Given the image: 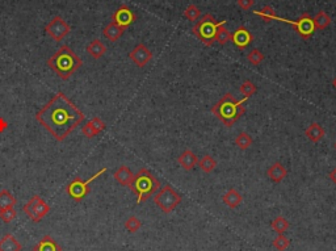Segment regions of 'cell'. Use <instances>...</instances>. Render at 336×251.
<instances>
[{
    "instance_id": "35",
    "label": "cell",
    "mask_w": 336,
    "mask_h": 251,
    "mask_svg": "<svg viewBox=\"0 0 336 251\" xmlns=\"http://www.w3.org/2000/svg\"><path fill=\"white\" fill-rule=\"evenodd\" d=\"M17 216V212L15 210L14 206H9V208H4V209H0V220L4 221L5 224H9L11 221H14Z\"/></svg>"
},
{
    "instance_id": "7",
    "label": "cell",
    "mask_w": 336,
    "mask_h": 251,
    "mask_svg": "<svg viewBox=\"0 0 336 251\" xmlns=\"http://www.w3.org/2000/svg\"><path fill=\"white\" fill-rule=\"evenodd\" d=\"M154 203L159 206V209L164 213H171L180 203H182V196L173 189L171 186H164L160 188L159 192L155 195Z\"/></svg>"
},
{
    "instance_id": "14",
    "label": "cell",
    "mask_w": 336,
    "mask_h": 251,
    "mask_svg": "<svg viewBox=\"0 0 336 251\" xmlns=\"http://www.w3.org/2000/svg\"><path fill=\"white\" fill-rule=\"evenodd\" d=\"M105 123L100 117H93L82 126V134L87 138H93L105 129Z\"/></svg>"
},
{
    "instance_id": "27",
    "label": "cell",
    "mask_w": 336,
    "mask_h": 251,
    "mask_svg": "<svg viewBox=\"0 0 336 251\" xmlns=\"http://www.w3.org/2000/svg\"><path fill=\"white\" fill-rule=\"evenodd\" d=\"M17 203L16 197L8 191V189H3L0 191V209H4V208H9V206H14L15 204Z\"/></svg>"
},
{
    "instance_id": "1",
    "label": "cell",
    "mask_w": 336,
    "mask_h": 251,
    "mask_svg": "<svg viewBox=\"0 0 336 251\" xmlns=\"http://www.w3.org/2000/svg\"><path fill=\"white\" fill-rule=\"evenodd\" d=\"M36 119L57 141H63L83 123L84 113L63 92H59L37 112Z\"/></svg>"
},
{
    "instance_id": "30",
    "label": "cell",
    "mask_w": 336,
    "mask_h": 251,
    "mask_svg": "<svg viewBox=\"0 0 336 251\" xmlns=\"http://www.w3.org/2000/svg\"><path fill=\"white\" fill-rule=\"evenodd\" d=\"M254 14L256 15V16H260L265 23L273 21V17L276 16V12H275V9H273L271 5H264L260 11H254Z\"/></svg>"
},
{
    "instance_id": "29",
    "label": "cell",
    "mask_w": 336,
    "mask_h": 251,
    "mask_svg": "<svg viewBox=\"0 0 336 251\" xmlns=\"http://www.w3.org/2000/svg\"><path fill=\"white\" fill-rule=\"evenodd\" d=\"M271 226H272V229L276 232L277 234H284L289 229V221L285 219V217H281V216H278V217H276V219L273 220L272 224H271Z\"/></svg>"
},
{
    "instance_id": "19",
    "label": "cell",
    "mask_w": 336,
    "mask_h": 251,
    "mask_svg": "<svg viewBox=\"0 0 336 251\" xmlns=\"http://www.w3.org/2000/svg\"><path fill=\"white\" fill-rule=\"evenodd\" d=\"M267 175H268V178L271 179L272 182L280 183L286 178L288 171H286L285 167H284L280 162H276V163H273V165L269 167L268 171H267Z\"/></svg>"
},
{
    "instance_id": "33",
    "label": "cell",
    "mask_w": 336,
    "mask_h": 251,
    "mask_svg": "<svg viewBox=\"0 0 336 251\" xmlns=\"http://www.w3.org/2000/svg\"><path fill=\"white\" fill-rule=\"evenodd\" d=\"M239 91H241L242 95L244 96L245 99L248 100L251 96L255 95V92H256V87H255V84L251 82V80H244L243 84L239 87Z\"/></svg>"
},
{
    "instance_id": "39",
    "label": "cell",
    "mask_w": 336,
    "mask_h": 251,
    "mask_svg": "<svg viewBox=\"0 0 336 251\" xmlns=\"http://www.w3.org/2000/svg\"><path fill=\"white\" fill-rule=\"evenodd\" d=\"M328 178L331 179V182L334 183V184H335V186H336V167L334 170H332L331 173H328Z\"/></svg>"
},
{
    "instance_id": "32",
    "label": "cell",
    "mask_w": 336,
    "mask_h": 251,
    "mask_svg": "<svg viewBox=\"0 0 336 251\" xmlns=\"http://www.w3.org/2000/svg\"><path fill=\"white\" fill-rule=\"evenodd\" d=\"M141 220L138 219V217H136V216H130V217L125 221V228H126L127 232H130V233H137V232L141 229Z\"/></svg>"
},
{
    "instance_id": "36",
    "label": "cell",
    "mask_w": 336,
    "mask_h": 251,
    "mask_svg": "<svg viewBox=\"0 0 336 251\" xmlns=\"http://www.w3.org/2000/svg\"><path fill=\"white\" fill-rule=\"evenodd\" d=\"M289 246H290V242H289V239L284 234H278L277 237L273 239V247L276 250L285 251Z\"/></svg>"
},
{
    "instance_id": "40",
    "label": "cell",
    "mask_w": 336,
    "mask_h": 251,
    "mask_svg": "<svg viewBox=\"0 0 336 251\" xmlns=\"http://www.w3.org/2000/svg\"><path fill=\"white\" fill-rule=\"evenodd\" d=\"M332 84H334V87H335V88H336V78L334 79V82H332Z\"/></svg>"
},
{
    "instance_id": "18",
    "label": "cell",
    "mask_w": 336,
    "mask_h": 251,
    "mask_svg": "<svg viewBox=\"0 0 336 251\" xmlns=\"http://www.w3.org/2000/svg\"><path fill=\"white\" fill-rule=\"evenodd\" d=\"M33 251H62V247L54 238L50 235H45L36 246L33 247Z\"/></svg>"
},
{
    "instance_id": "13",
    "label": "cell",
    "mask_w": 336,
    "mask_h": 251,
    "mask_svg": "<svg viewBox=\"0 0 336 251\" xmlns=\"http://www.w3.org/2000/svg\"><path fill=\"white\" fill-rule=\"evenodd\" d=\"M254 41V36L252 33L245 27L241 25L236 29L235 32L231 33V42L239 49V50H244L251 42Z\"/></svg>"
},
{
    "instance_id": "24",
    "label": "cell",
    "mask_w": 336,
    "mask_h": 251,
    "mask_svg": "<svg viewBox=\"0 0 336 251\" xmlns=\"http://www.w3.org/2000/svg\"><path fill=\"white\" fill-rule=\"evenodd\" d=\"M314 25H315V29H319V31H324L327 29L330 25H331V17L328 16L327 12L324 11H319L318 14L315 15L313 17Z\"/></svg>"
},
{
    "instance_id": "28",
    "label": "cell",
    "mask_w": 336,
    "mask_h": 251,
    "mask_svg": "<svg viewBox=\"0 0 336 251\" xmlns=\"http://www.w3.org/2000/svg\"><path fill=\"white\" fill-rule=\"evenodd\" d=\"M235 145L241 150H247L248 147H251V145H252V142H254V140H252V137H251L248 133L245 132H241L238 136H236L235 138Z\"/></svg>"
},
{
    "instance_id": "17",
    "label": "cell",
    "mask_w": 336,
    "mask_h": 251,
    "mask_svg": "<svg viewBox=\"0 0 336 251\" xmlns=\"http://www.w3.org/2000/svg\"><path fill=\"white\" fill-rule=\"evenodd\" d=\"M305 136H306V138H307L310 142L317 143V142L321 141V140L326 136V130H324V128H323L321 124L311 123L309 126L306 128V130H305Z\"/></svg>"
},
{
    "instance_id": "3",
    "label": "cell",
    "mask_w": 336,
    "mask_h": 251,
    "mask_svg": "<svg viewBox=\"0 0 336 251\" xmlns=\"http://www.w3.org/2000/svg\"><path fill=\"white\" fill-rule=\"evenodd\" d=\"M245 101H247L245 97L243 100H236L230 92H227L212 107V113L223 125H226L227 128H231L232 125L245 113Z\"/></svg>"
},
{
    "instance_id": "10",
    "label": "cell",
    "mask_w": 336,
    "mask_h": 251,
    "mask_svg": "<svg viewBox=\"0 0 336 251\" xmlns=\"http://www.w3.org/2000/svg\"><path fill=\"white\" fill-rule=\"evenodd\" d=\"M45 32L47 33V36L51 37L54 41L59 42L63 40L64 37L67 36L68 33L71 32V28L66 21L63 20V17L61 16H55L46 24Z\"/></svg>"
},
{
    "instance_id": "6",
    "label": "cell",
    "mask_w": 336,
    "mask_h": 251,
    "mask_svg": "<svg viewBox=\"0 0 336 251\" xmlns=\"http://www.w3.org/2000/svg\"><path fill=\"white\" fill-rule=\"evenodd\" d=\"M104 173H107V167L101 169L100 171H97V173H96L95 175H92L91 178L88 179V180H83V179L80 178H75L73 182L68 183L67 187H66V192L68 193V196L71 197V199H74L76 203L82 201L83 199L90 193V191H91V188H90V183L93 182L95 179L99 178V176L103 175Z\"/></svg>"
},
{
    "instance_id": "37",
    "label": "cell",
    "mask_w": 336,
    "mask_h": 251,
    "mask_svg": "<svg viewBox=\"0 0 336 251\" xmlns=\"http://www.w3.org/2000/svg\"><path fill=\"white\" fill-rule=\"evenodd\" d=\"M255 4V0H238V5L241 7L243 11H250Z\"/></svg>"
},
{
    "instance_id": "25",
    "label": "cell",
    "mask_w": 336,
    "mask_h": 251,
    "mask_svg": "<svg viewBox=\"0 0 336 251\" xmlns=\"http://www.w3.org/2000/svg\"><path fill=\"white\" fill-rule=\"evenodd\" d=\"M197 165L200 166V169L202 173H213L214 169L217 167V162H215V159H214L213 157L209 156V154H206V156H204L200 160H199V163H197Z\"/></svg>"
},
{
    "instance_id": "4",
    "label": "cell",
    "mask_w": 336,
    "mask_h": 251,
    "mask_svg": "<svg viewBox=\"0 0 336 251\" xmlns=\"http://www.w3.org/2000/svg\"><path fill=\"white\" fill-rule=\"evenodd\" d=\"M130 189L137 196V203L142 204L160 189V182L147 169H141L134 175Z\"/></svg>"
},
{
    "instance_id": "31",
    "label": "cell",
    "mask_w": 336,
    "mask_h": 251,
    "mask_svg": "<svg viewBox=\"0 0 336 251\" xmlns=\"http://www.w3.org/2000/svg\"><path fill=\"white\" fill-rule=\"evenodd\" d=\"M184 16H185L189 21L195 23V21H197V20L201 17V11L197 5L189 4L185 8V11H184Z\"/></svg>"
},
{
    "instance_id": "15",
    "label": "cell",
    "mask_w": 336,
    "mask_h": 251,
    "mask_svg": "<svg viewBox=\"0 0 336 251\" xmlns=\"http://www.w3.org/2000/svg\"><path fill=\"white\" fill-rule=\"evenodd\" d=\"M113 178L116 179V182L118 184H121L123 187H130L133 179H134V173H132V170L129 169L127 166H121L114 171Z\"/></svg>"
},
{
    "instance_id": "41",
    "label": "cell",
    "mask_w": 336,
    "mask_h": 251,
    "mask_svg": "<svg viewBox=\"0 0 336 251\" xmlns=\"http://www.w3.org/2000/svg\"><path fill=\"white\" fill-rule=\"evenodd\" d=\"M334 147H335V150H336V142H335V146H334Z\"/></svg>"
},
{
    "instance_id": "20",
    "label": "cell",
    "mask_w": 336,
    "mask_h": 251,
    "mask_svg": "<svg viewBox=\"0 0 336 251\" xmlns=\"http://www.w3.org/2000/svg\"><path fill=\"white\" fill-rule=\"evenodd\" d=\"M23 246L12 234H5L0 239V251H21Z\"/></svg>"
},
{
    "instance_id": "34",
    "label": "cell",
    "mask_w": 336,
    "mask_h": 251,
    "mask_svg": "<svg viewBox=\"0 0 336 251\" xmlns=\"http://www.w3.org/2000/svg\"><path fill=\"white\" fill-rule=\"evenodd\" d=\"M264 58H265V57H264V54L259 49H252V50L247 54V60H248V62H250L251 64H254V66H259L264 61Z\"/></svg>"
},
{
    "instance_id": "38",
    "label": "cell",
    "mask_w": 336,
    "mask_h": 251,
    "mask_svg": "<svg viewBox=\"0 0 336 251\" xmlns=\"http://www.w3.org/2000/svg\"><path fill=\"white\" fill-rule=\"evenodd\" d=\"M7 126H8V123L5 121L3 117H0V133H3L7 129Z\"/></svg>"
},
{
    "instance_id": "8",
    "label": "cell",
    "mask_w": 336,
    "mask_h": 251,
    "mask_svg": "<svg viewBox=\"0 0 336 251\" xmlns=\"http://www.w3.org/2000/svg\"><path fill=\"white\" fill-rule=\"evenodd\" d=\"M273 20L293 25L295 29V32L298 33L304 40H309V38H311L314 33H315V31H317V29H315V25H314L313 17H311L309 14H302L301 15V17L298 18V20H295V21H293V20H286V18L277 16V15L273 17Z\"/></svg>"
},
{
    "instance_id": "12",
    "label": "cell",
    "mask_w": 336,
    "mask_h": 251,
    "mask_svg": "<svg viewBox=\"0 0 336 251\" xmlns=\"http://www.w3.org/2000/svg\"><path fill=\"white\" fill-rule=\"evenodd\" d=\"M129 58L136 63L137 67H145L153 58V53L145 44H138V45L129 53Z\"/></svg>"
},
{
    "instance_id": "21",
    "label": "cell",
    "mask_w": 336,
    "mask_h": 251,
    "mask_svg": "<svg viewBox=\"0 0 336 251\" xmlns=\"http://www.w3.org/2000/svg\"><path fill=\"white\" fill-rule=\"evenodd\" d=\"M123 32H125V29H123V28L120 27V25L114 23V21H110V23L104 28L103 34H104V37H107L109 41L114 42V41H117L118 38H121Z\"/></svg>"
},
{
    "instance_id": "9",
    "label": "cell",
    "mask_w": 336,
    "mask_h": 251,
    "mask_svg": "<svg viewBox=\"0 0 336 251\" xmlns=\"http://www.w3.org/2000/svg\"><path fill=\"white\" fill-rule=\"evenodd\" d=\"M24 212L29 219L32 220L33 222H40L50 212V206L41 196L34 195L24 205Z\"/></svg>"
},
{
    "instance_id": "26",
    "label": "cell",
    "mask_w": 336,
    "mask_h": 251,
    "mask_svg": "<svg viewBox=\"0 0 336 251\" xmlns=\"http://www.w3.org/2000/svg\"><path fill=\"white\" fill-rule=\"evenodd\" d=\"M229 41H231V33H230V31L225 27V24H222V25L218 27V29H217L214 42H218L219 45H226Z\"/></svg>"
},
{
    "instance_id": "22",
    "label": "cell",
    "mask_w": 336,
    "mask_h": 251,
    "mask_svg": "<svg viewBox=\"0 0 336 251\" xmlns=\"http://www.w3.org/2000/svg\"><path fill=\"white\" fill-rule=\"evenodd\" d=\"M222 200H223V204H226L229 208L234 209V208H236V206L241 205L242 201H243V197H242L241 193L236 191V189L231 188V189H229V191L223 195Z\"/></svg>"
},
{
    "instance_id": "16",
    "label": "cell",
    "mask_w": 336,
    "mask_h": 251,
    "mask_svg": "<svg viewBox=\"0 0 336 251\" xmlns=\"http://www.w3.org/2000/svg\"><path fill=\"white\" fill-rule=\"evenodd\" d=\"M177 162H179V165L182 166L185 171H191L199 163V158H197V156H196L193 151L186 149V150L183 151L182 154L179 156Z\"/></svg>"
},
{
    "instance_id": "11",
    "label": "cell",
    "mask_w": 336,
    "mask_h": 251,
    "mask_svg": "<svg viewBox=\"0 0 336 251\" xmlns=\"http://www.w3.org/2000/svg\"><path fill=\"white\" fill-rule=\"evenodd\" d=\"M136 20H137V15L125 4H122L121 7H118V8L114 11V14L112 15V21L118 24V25H120L121 28H123V29H126V28L130 27Z\"/></svg>"
},
{
    "instance_id": "23",
    "label": "cell",
    "mask_w": 336,
    "mask_h": 251,
    "mask_svg": "<svg viewBox=\"0 0 336 251\" xmlns=\"http://www.w3.org/2000/svg\"><path fill=\"white\" fill-rule=\"evenodd\" d=\"M87 53L91 55L92 58L99 60L107 53V46L100 40H93L90 45L87 46Z\"/></svg>"
},
{
    "instance_id": "2",
    "label": "cell",
    "mask_w": 336,
    "mask_h": 251,
    "mask_svg": "<svg viewBox=\"0 0 336 251\" xmlns=\"http://www.w3.org/2000/svg\"><path fill=\"white\" fill-rule=\"evenodd\" d=\"M82 64L83 61L68 45L59 47V50L47 60V66L63 80L71 78L74 73H76L82 67Z\"/></svg>"
},
{
    "instance_id": "5",
    "label": "cell",
    "mask_w": 336,
    "mask_h": 251,
    "mask_svg": "<svg viewBox=\"0 0 336 251\" xmlns=\"http://www.w3.org/2000/svg\"><path fill=\"white\" fill-rule=\"evenodd\" d=\"M222 24H226V20L222 21H215L213 15L205 14L200 18V21L195 24V27L192 28V33L195 34L199 40H200L205 46H212L214 44V38H215V33L218 27Z\"/></svg>"
}]
</instances>
